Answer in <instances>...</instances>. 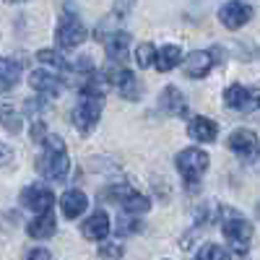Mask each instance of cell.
<instances>
[{"mask_svg": "<svg viewBox=\"0 0 260 260\" xmlns=\"http://www.w3.org/2000/svg\"><path fill=\"white\" fill-rule=\"evenodd\" d=\"M252 18V8L247 3H242V0H229V3H224L219 8V21H221V26L237 31V29H242L247 21Z\"/></svg>", "mask_w": 260, "mask_h": 260, "instance_id": "ba28073f", "label": "cell"}, {"mask_svg": "<svg viewBox=\"0 0 260 260\" xmlns=\"http://www.w3.org/2000/svg\"><path fill=\"white\" fill-rule=\"evenodd\" d=\"M104 47H107V57L112 62H122L130 52V34L127 31H112Z\"/></svg>", "mask_w": 260, "mask_h": 260, "instance_id": "d6986e66", "label": "cell"}, {"mask_svg": "<svg viewBox=\"0 0 260 260\" xmlns=\"http://www.w3.org/2000/svg\"><path fill=\"white\" fill-rule=\"evenodd\" d=\"M110 195H112V198H115L130 216L146 213V211L151 208V201L146 198V195L138 192V190H133V187H127V185H115V187L110 190Z\"/></svg>", "mask_w": 260, "mask_h": 260, "instance_id": "8992f818", "label": "cell"}, {"mask_svg": "<svg viewBox=\"0 0 260 260\" xmlns=\"http://www.w3.org/2000/svg\"><path fill=\"white\" fill-rule=\"evenodd\" d=\"M110 232H112V224H110V216H107L104 211H94L89 219L81 224V234L86 237V240H91V242L107 240Z\"/></svg>", "mask_w": 260, "mask_h": 260, "instance_id": "8fae6325", "label": "cell"}, {"mask_svg": "<svg viewBox=\"0 0 260 260\" xmlns=\"http://www.w3.org/2000/svg\"><path fill=\"white\" fill-rule=\"evenodd\" d=\"M21 203L34 213H47L55 206V192L47 185H29L21 192Z\"/></svg>", "mask_w": 260, "mask_h": 260, "instance_id": "52a82bcc", "label": "cell"}, {"mask_svg": "<svg viewBox=\"0 0 260 260\" xmlns=\"http://www.w3.org/2000/svg\"><path fill=\"white\" fill-rule=\"evenodd\" d=\"M180 60H182V50H180L177 45H167V47L156 50L154 65H156L161 73H167V71H172V68H177Z\"/></svg>", "mask_w": 260, "mask_h": 260, "instance_id": "44dd1931", "label": "cell"}, {"mask_svg": "<svg viewBox=\"0 0 260 260\" xmlns=\"http://www.w3.org/2000/svg\"><path fill=\"white\" fill-rule=\"evenodd\" d=\"M138 229H141V221H138V219H125V221L117 224V232H120V234H133V232H138Z\"/></svg>", "mask_w": 260, "mask_h": 260, "instance_id": "83f0119b", "label": "cell"}, {"mask_svg": "<svg viewBox=\"0 0 260 260\" xmlns=\"http://www.w3.org/2000/svg\"><path fill=\"white\" fill-rule=\"evenodd\" d=\"M57 232V219H55V213L47 211V213H37L34 219L29 221L26 226V234L34 237V240H50V237Z\"/></svg>", "mask_w": 260, "mask_h": 260, "instance_id": "9a60e30c", "label": "cell"}, {"mask_svg": "<svg viewBox=\"0 0 260 260\" xmlns=\"http://www.w3.org/2000/svg\"><path fill=\"white\" fill-rule=\"evenodd\" d=\"M0 125H3L8 133H21V127H24V122H21V115L13 110L11 104H3L0 107Z\"/></svg>", "mask_w": 260, "mask_h": 260, "instance_id": "7402d4cb", "label": "cell"}, {"mask_svg": "<svg viewBox=\"0 0 260 260\" xmlns=\"http://www.w3.org/2000/svg\"><path fill=\"white\" fill-rule=\"evenodd\" d=\"M187 133H190V138H192V141H201V143H213V141H216V136H219V125H216L211 117L198 115V117H192V120H190V125H187Z\"/></svg>", "mask_w": 260, "mask_h": 260, "instance_id": "4fadbf2b", "label": "cell"}, {"mask_svg": "<svg viewBox=\"0 0 260 260\" xmlns=\"http://www.w3.org/2000/svg\"><path fill=\"white\" fill-rule=\"evenodd\" d=\"M122 245H117V242H107V245H102L99 247V255L104 257V260H120L122 257Z\"/></svg>", "mask_w": 260, "mask_h": 260, "instance_id": "484cf974", "label": "cell"}, {"mask_svg": "<svg viewBox=\"0 0 260 260\" xmlns=\"http://www.w3.org/2000/svg\"><path fill=\"white\" fill-rule=\"evenodd\" d=\"M29 83H31L34 91L45 94V96H57L60 94V78H55V73H50V71H42V68L31 71Z\"/></svg>", "mask_w": 260, "mask_h": 260, "instance_id": "ac0fdd59", "label": "cell"}, {"mask_svg": "<svg viewBox=\"0 0 260 260\" xmlns=\"http://www.w3.org/2000/svg\"><path fill=\"white\" fill-rule=\"evenodd\" d=\"M226 143L240 159H255L257 156V136H255V130H247V127L234 130Z\"/></svg>", "mask_w": 260, "mask_h": 260, "instance_id": "30bf717a", "label": "cell"}, {"mask_svg": "<svg viewBox=\"0 0 260 260\" xmlns=\"http://www.w3.org/2000/svg\"><path fill=\"white\" fill-rule=\"evenodd\" d=\"M224 102H226V107H232V110L245 112V110H252L255 107V91L245 89L242 83H232L224 91Z\"/></svg>", "mask_w": 260, "mask_h": 260, "instance_id": "5bb4252c", "label": "cell"}, {"mask_svg": "<svg viewBox=\"0 0 260 260\" xmlns=\"http://www.w3.org/2000/svg\"><path fill=\"white\" fill-rule=\"evenodd\" d=\"M60 208L65 219H78V216L89 208V198H86L83 190H68L60 198Z\"/></svg>", "mask_w": 260, "mask_h": 260, "instance_id": "e0dca14e", "label": "cell"}, {"mask_svg": "<svg viewBox=\"0 0 260 260\" xmlns=\"http://www.w3.org/2000/svg\"><path fill=\"white\" fill-rule=\"evenodd\" d=\"M213 68V57L206 50H195L185 57V76L187 78H206Z\"/></svg>", "mask_w": 260, "mask_h": 260, "instance_id": "7c38bea8", "label": "cell"}, {"mask_svg": "<svg viewBox=\"0 0 260 260\" xmlns=\"http://www.w3.org/2000/svg\"><path fill=\"white\" fill-rule=\"evenodd\" d=\"M102 107H104V96H94V94H81L76 110H73V125L81 133H91L99 125L102 117Z\"/></svg>", "mask_w": 260, "mask_h": 260, "instance_id": "3957f363", "label": "cell"}, {"mask_svg": "<svg viewBox=\"0 0 260 260\" xmlns=\"http://www.w3.org/2000/svg\"><path fill=\"white\" fill-rule=\"evenodd\" d=\"M26 260H52V255H50V250H45V247H34V250L26 252Z\"/></svg>", "mask_w": 260, "mask_h": 260, "instance_id": "f546056e", "label": "cell"}, {"mask_svg": "<svg viewBox=\"0 0 260 260\" xmlns=\"http://www.w3.org/2000/svg\"><path fill=\"white\" fill-rule=\"evenodd\" d=\"M110 83H115V86H117L120 96H122V99H127V102H138V99H141V94H143L141 81L136 78V73H133V71H127V68H117V71H112Z\"/></svg>", "mask_w": 260, "mask_h": 260, "instance_id": "9c48e42d", "label": "cell"}, {"mask_svg": "<svg viewBox=\"0 0 260 260\" xmlns=\"http://www.w3.org/2000/svg\"><path fill=\"white\" fill-rule=\"evenodd\" d=\"M159 107H161L167 115H175V117H180V115L187 112L185 94L177 89V86H167V89L161 91V96H159Z\"/></svg>", "mask_w": 260, "mask_h": 260, "instance_id": "2e32d148", "label": "cell"}, {"mask_svg": "<svg viewBox=\"0 0 260 260\" xmlns=\"http://www.w3.org/2000/svg\"><path fill=\"white\" fill-rule=\"evenodd\" d=\"M45 151L39 156V172L42 177H47L52 182H62L68 177L71 169V159H68V148H65V141L60 136H45Z\"/></svg>", "mask_w": 260, "mask_h": 260, "instance_id": "6da1fadb", "label": "cell"}, {"mask_svg": "<svg viewBox=\"0 0 260 260\" xmlns=\"http://www.w3.org/2000/svg\"><path fill=\"white\" fill-rule=\"evenodd\" d=\"M175 164H177V172L182 175V180L187 182V187H195V182H201V177L206 175V169L211 164V156L206 154L203 148L190 146V148L180 151Z\"/></svg>", "mask_w": 260, "mask_h": 260, "instance_id": "7a4b0ae2", "label": "cell"}, {"mask_svg": "<svg viewBox=\"0 0 260 260\" xmlns=\"http://www.w3.org/2000/svg\"><path fill=\"white\" fill-rule=\"evenodd\" d=\"M37 60L45 62V65H55V68H65V60H62L55 50H39V52H37Z\"/></svg>", "mask_w": 260, "mask_h": 260, "instance_id": "d4e9b609", "label": "cell"}, {"mask_svg": "<svg viewBox=\"0 0 260 260\" xmlns=\"http://www.w3.org/2000/svg\"><path fill=\"white\" fill-rule=\"evenodd\" d=\"M11 161H13V148L6 146V143H0V169L8 167Z\"/></svg>", "mask_w": 260, "mask_h": 260, "instance_id": "f1b7e54d", "label": "cell"}, {"mask_svg": "<svg viewBox=\"0 0 260 260\" xmlns=\"http://www.w3.org/2000/svg\"><path fill=\"white\" fill-rule=\"evenodd\" d=\"M86 39V26H83V21L73 13H62L60 18V24L55 29V42H57V47L62 50H73L78 47L81 42Z\"/></svg>", "mask_w": 260, "mask_h": 260, "instance_id": "5b68a950", "label": "cell"}, {"mask_svg": "<svg viewBox=\"0 0 260 260\" xmlns=\"http://www.w3.org/2000/svg\"><path fill=\"white\" fill-rule=\"evenodd\" d=\"M133 6H136V0H115V16L117 18H125Z\"/></svg>", "mask_w": 260, "mask_h": 260, "instance_id": "4316f807", "label": "cell"}, {"mask_svg": "<svg viewBox=\"0 0 260 260\" xmlns=\"http://www.w3.org/2000/svg\"><path fill=\"white\" fill-rule=\"evenodd\" d=\"M3 3H26V0H3Z\"/></svg>", "mask_w": 260, "mask_h": 260, "instance_id": "4dcf8cb0", "label": "cell"}, {"mask_svg": "<svg viewBox=\"0 0 260 260\" xmlns=\"http://www.w3.org/2000/svg\"><path fill=\"white\" fill-rule=\"evenodd\" d=\"M195 260H229V250H226V247H221V245L208 242V245H203V247L198 250Z\"/></svg>", "mask_w": 260, "mask_h": 260, "instance_id": "603a6c76", "label": "cell"}, {"mask_svg": "<svg viewBox=\"0 0 260 260\" xmlns=\"http://www.w3.org/2000/svg\"><path fill=\"white\" fill-rule=\"evenodd\" d=\"M154 57H156V47L154 45H148V42H143V45L136 47V62H138V68H151L154 65Z\"/></svg>", "mask_w": 260, "mask_h": 260, "instance_id": "cb8c5ba5", "label": "cell"}, {"mask_svg": "<svg viewBox=\"0 0 260 260\" xmlns=\"http://www.w3.org/2000/svg\"><path fill=\"white\" fill-rule=\"evenodd\" d=\"M21 78V62L13 57H0V91H11L18 86Z\"/></svg>", "mask_w": 260, "mask_h": 260, "instance_id": "ffe728a7", "label": "cell"}, {"mask_svg": "<svg viewBox=\"0 0 260 260\" xmlns=\"http://www.w3.org/2000/svg\"><path fill=\"white\" fill-rule=\"evenodd\" d=\"M229 213V219L221 221V232H224V240L229 242V247L237 252V255H245L247 247H250V240H252V226L242 219V216H237L232 211Z\"/></svg>", "mask_w": 260, "mask_h": 260, "instance_id": "277c9868", "label": "cell"}]
</instances>
